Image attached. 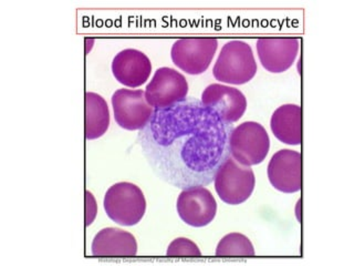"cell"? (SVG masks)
Returning a JSON list of instances; mask_svg holds the SVG:
<instances>
[{
    "label": "cell",
    "instance_id": "6",
    "mask_svg": "<svg viewBox=\"0 0 354 266\" xmlns=\"http://www.w3.org/2000/svg\"><path fill=\"white\" fill-rule=\"evenodd\" d=\"M217 47L215 38L178 39L171 47V58L177 68L188 75H201L208 69Z\"/></svg>",
    "mask_w": 354,
    "mask_h": 266
},
{
    "label": "cell",
    "instance_id": "19",
    "mask_svg": "<svg viewBox=\"0 0 354 266\" xmlns=\"http://www.w3.org/2000/svg\"><path fill=\"white\" fill-rule=\"evenodd\" d=\"M97 213V202L91 192L86 191V225L92 224Z\"/></svg>",
    "mask_w": 354,
    "mask_h": 266
},
{
    "label": "cell",
    "instance_id": "2",
    "mask_svg": "<svg viewBox=\"0 0 354 266\" xmlns=\"http://www.w3.org/2000/svg\"><path fill=\"white\" fill-rule=\"evenodd\" d=\"M216 80L243 85L257 73V62L250 46L243 40H230L221 48L213 69Z\"/></svg>",
    "mask_w": 354,
    "mask_h": 266
},
{
    "label": "cell",
    "instance_id": "9",
    "mask_svg": "<svg viewBox=\"0 0 354 266\" xmlns=\"http://www.w3.org/2000/svg\"><path fill=\"white\" fill-rule=\"evenodd\" d=\"M177 213L183 222L193 227L209 224L217 213V202L204 186L186 188L177 197Z\"/></svg>",
    "mask_w": 354,
    "mask_h": 266
},
{
    "label": "cell",
    "instance_id": "1",
    "mask_svg": "<svg viewBox=\"0 0 354 266\" xmlns=\"http://www.w3.org/2000/svg\"><path fill=\"white\" fill-rule=\"evenodd\" d=\"M232 129L201 100L186 98L169 108L154 109L138 131V142L155 175L184 190L213 182L230 155Z\"/></svg>",
    "mask_w": 354,
    "mask_h": 266
},
{
    "label": "cell",
    "instance_id": "5",
    "mask_svg": "<svg viewBox=\"0 0 354 266\" xmlns=\"http://www.w3.org/2000/svg\"><path fill=\"white\" fill-rule=\"evenodd\" d=\"M270 139L258 122H243L232 129L230 136V154L241 166L261 163L268 155Z\"/></svg>",
    "mask_w": 354,
    "mask_h": 266
},
{
    "label": "cell",
    "instance_id": "3",
    "mask_svg": "<svg viewBox=\"0 0 354 266\" xmlns=\"http://www.w3.org/2000/svg\"><path fill=\"white\" fill-rule=\"evenodd\" d=\"M103 208L112 221L123 227H133L143 219L147 201L138 186L130 182H119L105 193Z\"/></svg>",
    "mask_w": 354,
    "mask_h": 266
},
{
    "label": "cell",
    "instance_id": "13",
    "mask_svg": "<svg viewBox=\"0 0 354 266\" xmlns=\"http://www.w3.org/2000/svg\"><path fill=\"white\" fill-rule=\"evenodd\" d=\"M152 71V64L145 53L136 49H124L114 57L112 73L116 80L129 88H138Z\"/></svg>",
    "mask_w": 354,
    "mask_h": 266
},
{
    "label": "cell",
    "instance_id": "15",
    "mask_svg": "<svg viewBox=\"0 0 354 266\" xmlns=\"http://www.w3.org/2000/svg\"><path fill=\"white\" fill-rule=\"evenodd\" d=\"M271 131L279 141L289 145L302 142V109L297 105H283L274 111L270 120Z\"/></svg>",
    "mask_w": 354,
    "mask_h": 266
},
{
    "label": "cell",
    "instance_id": "12",
    "mask_svg": "<svg viewBox=\"0 0 354 266\" xmlns=\"http://www.w3.org/2000/svg\"><path fill=\"white\" fill-rule=\"evenodd\" d=\"M299 44L297 38L258 39L256 46L260 62L271 73L287 71L295 64Z\"/></svg>",
    "mask_w": 354,
    "mask_h": 266
},
{
    "label": "cell",
    "instance_id": "14",
    "mask_svg": "<svg viewBox=\"0 0 354 266\" xmlns=\"http://www.w3.org/2000/svg\"><path fill=\"white\" fill-rule=\"evenodd\" d=\"M91 252L100 258H130L138 253V243L131 233L106 227L94 236Z\"/></svg>",
    "mask_w": 354,
    "mask_h": 266
},
{
    "label": "cell",
    "instance_id": "11",
    "mask_svg": "<svg viewBox=\"0 0 354 266\" xmlns=\"http://www.w3.org/2000/svg\"><path fill=\"white\" fill-rule=\"evenodd\" d=\"M271 186L282 193H296L302 188L301 153L293 150H279L268 164Z\"/></svg>",
    "mask_w": 354,
    "mask_h": 266
},
{
    "label": "cell",
    "instance_id": "10",
    "mask_svg": "<svg viewBox=\"0 0 354 266\" xmlns=\"http://www.w3.org/2000/svg\"><path fill=\"white\" fill-rule=\"evenodd\" d=\"M201 101L227 125L237 122L247 109L246 97L239 89L221 83H213L206 87Z\"/></svg>",
    "mask_w": 354,
    "mask_h": 266
},
{
    "label": "cell",
    "instance_id": "7",
    "mask_svg": "<svg viewBox=\"0 0 354 266\" xmlns=\"http://www.w3.org/2000/svg\"><path fill=\"white\" fill-rule=\"evenodd\" d=\"M114 119L125 130H141L151 119L154 108L147 103L145 91L120 89L111 99Z\"/></svg>",
    "mask_w": 354,
    "mask_h": 266
},
{
    "label": "cell",
    "instance_id": "8",
    "mask_svg": "<svg viewBox=\"0 0 354 266\" xmlns=\"http://www.w3.org/2000/svg\"><path fill=\"white\" fill-rule=\"evenodd\" d=\"M186 78L169 66L158 68L145 88V99L154 109L169 108L187 97Z\"/></svg>",
    "mask_w": 354,
    "mask_h": 266
},
{
    "label": "cell",
    "instance_id": "18",
    "mask_svg": "<svg viewBox=\"0 0 354 266\" xmlns=\"http://www.w3.org/2000/svg\"><path fill=\"white\" fill-rule=\"evenodd\" d=\"M167 256H201L202 252L196 244L186 238H177L169 244Z\"/></svg>",
    "mask_w": 354,
    "mask_h": 266
},
{
    "label": "cell",
    "instance_id": "4",
    "mask_svg": "<svg viewBox=\"0 0 354 266\" xmlns=\"http://www.w3.org/2000/svg\"><path fill=\"white\" fill-rule=\"evenodd\" d=\"M214 184L223 202L238 205L252 197L256 177L252 166H241L230 154L216 171Z\"/></svg>",
    "mask_w": 354,
    "mask_h": 266
},
{
    "label": "cell",
    "instance_id": "17",
    "mask_svg": "<svg viewBox=\"0 0 354 266\" xmlns=\"http://www.w3.org/2000/svg\"><path fill=\"white\" fill-rule=\"evenodd\" d=\"M216 256H254V249L252 241L241 233H230L221 238L216 247Z\"/></svg>",
    "mask_w": 354,
    "mask_h": 266
},
{
    "label": "cell",
    "instance_id": "16",
    "mask_svg": "<svg viewBox=\"0 0 354 266\" xmlns=\"http://www.w3.org/2000/svg\"><path fill=\"white\" fill-rule=\"evenodd\" d=\"M86 103V121L84 134L86 140L102 136L110 125V111L108 103L100 94L86 92L84 96Z\"/></svg>",
    "mask_w": 354,
    "mask_h": 266
}]
</instances>
